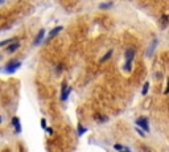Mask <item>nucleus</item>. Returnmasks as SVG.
Segmentation results:
<instances>
[{
    "label": "nucleus",
    "instance_id": "obj_1",
    "mask_svg": "<svg viewBox=\"0 0 169 152\" xmlns=\"http://www.w3.org/2000/svg\"><path fill=\"white\" fill-rule=\"evenodd\" d=\"M124 57H126V64L123 65V70L126 73H129L132 70V61L135 58V49H132V48L127 49L124 53Z\"/></svg>",
    "mask_w": 169,
    "mask_h": 152
},
{
    "label": "nucleus",
    "instance_id": "obj_2",
    "mask_svg": "<svg viewBox=\"0 0 169 152\" xmlns=\"http://www.w3.org/2000/svg\"><path fill=\"white\" fill-rule=\"evenodd\" d=\"M20 66H21V61H11V62H8L7 65L4 66L3 70H4V73H7V74H13Z\"/></svg>",
    "mask_w": 169,
    "mask_h": 152
},
{
    "label": "nucleus",
    "instance_id": "obj_3",
    "mask_svg": "<svg viewBox=\"0 0 169 152\" xmlns=\"http://www.w3.org/2000/svg\"><path fill=\"white\" fill-rule=\"evenodd\" d=\"M136 124L139 126V127H141L144 132H149V131H151V128H149V123H148V118H147V116H140V118H137V119H136Z\"/></svg>",
    "mask_w": 169,
    "mask_h": 152
},
{
    "label": "nucleus",
    "instance_id": "obj_4",
    "mask_svg": "<svg viewBox=\"0 0 169 152\" xmlns=\"http://www.w3.org/2000/svg\"><path fill=\"white\" fill-rule=\"evenodd\" d=\"M70 93H71V87H69L66 83L63 82L62 86H61V97H60L62 102H66V101H67V98H69Z\"/></svg>",
    "mask_w": 169,
    "mask_h": 152
},
{
    "label": "nucleus",
    "instance_id": "obj_5",
    "mask_svg": "<svg viewBox=\"0 0 169 152\" xmlns=\"http://www.w3.org/2000/svg\"><path fill=\"white\" fill-rule=\"evenodd\" d=\"M62 29H63V28L61 27V25H58V27L53 28V29H52V30H50V32H49V35H48V38H46V41H50V40H52V38H54L56 36H57V35H58V33H60V32H61V30H62Z\"/></svg>",
    "mask_w": 169,
    "mask_h": 152
},
{
    "label": "nucleus",
    "instance_id": "obj_6",
    "mask_svg": "<svg viewBox=\"0 0 169 152\" xmlns=\"http://www.w3.org/2000/svg\"><path fill=\"white\" fill-rule=\"evenodd\" d=\"M19 46H20V43H12V44H9L8 46H5V53H8V54H11V53H13V52H16V50L19 49Z\"/></svg>",
    "mask_w": 169,
    "mask_h": 152
},
{
    "label": "nucleus",
    "instance_id": "obj_7",
    "mask_svg": "<svg viewBox=\"0 0 169 152\" xmlns=\"http://www.w3.org/2000/svg\"><path fill=\"white\" fill-rule=\"evenodd\" d=\"M12 124H13V127H15L16 134H20L21 132V123H20V119H19L17 116L12 118Z\"/></svg>",
    "mask_w": 169,
    "mask_h": 152
},
{
    "label": "nucleus",
    "instance_id": "obj_8",
    "mask_svg": "<svg viewBox=\"0 0 169 152\" xmlns=\"http://www.w3.org/2000/svg\"><path fill=\"white\" fill-rule=\"evenodd\" d=\"M44 37H45V29H41L40 32L37 33V36H36V38H35V45H40L42 43V40H44Z\"/></svg>",
    "mask_w": 169,
    "mask_h": 152
},
{
    "label": "nucleus",
    "instance_id": "obj_9",
    "mask_svg": "<svg viewBox=\"0 0 169 152\" xmlns=\"http://www.w3.org/2000/svg\"><path fill=\"white\" fill-rule=\"evenodd\" d=\"M112 53H114V52H112V49H111V50H108V52H107L106 54L103 56L102 58H100V64H103V62H107V61H108L110 58L112 57Z\"/></svg>",
    "mask_w": 169,
    "mask_h": 152
},
{
    "label": "nucleus",
    "instance_id": "obj_10",
    "mask_svg": "<svg viewBox=\"0 0 169 152\" xmlns=\"http://www.w3.org/2000/svg\"><path fill=\"white\" fill-rule=\"evenodd\" d=\"M114 5L112 1H108V3H100L99 4V9H110V8Z\"/></svg>",
    "mask_w": 169,
    "mask_h": 152
},
{
    "label": "nucleus",
    "instance_id": "obj_11",
    "mask_svg": "<svg viewBox=\"0 0 169 152\" xmlns=\"http://www.w3.org/2000/svg\"><path fill=\"white\" fill-rule=\"evenodd\" d=\"M87 132V128L86 127H83L82 124H78V128H77V134H78V136H82L83 134H86Z\"/></svg>",
    "mask_w": 169,
    "mask_h": 152
},
{
    "label": "nucleus",
    "instance_id": "obj_12",
    "mask_svg": "<svg viewBox=\"0 0 169 152\" xmlns=\"http://www.w3.org/2000/svg\"><path fill=\"white\" fill-rule=\"evenodd\" d=\"M13 41H17V40H16V38H8V40H4V41H0V48H1V46H8V45H9V44H12L13 43Z\"/></svg>",
    "mask_w": 169,
    "mask_h": 152
},
{
    "label": "nucleus",
    "instance_id": "obj_13",
    "mask_svg": "<svg viewBox=\"0 0 169 152\" xmlns=\"http://www.w3.org/2000/svg\"><path fill=\"white\" fill-rule=\"evenodd\" d=\"M148 90H149V82H145L144 86H143V89H141V94L143 95H147L148 94Z\"/></svg>",
    "mask_w": 169,
    "mask_h": 152
},
{
    "label": "nucleus",
    "instance_id": "obj_14",
    "mask_svg": "<svg viewBox=\"0 0 169 152\" xmlns=\"http://www.w3.org/2000/svg\"><path fill=\"white\" fill-rule=\"evenodd\" d=\"M123 148H124V145H122V144H114V150L118 151V152H120Z\"/></svg>",
    "mask_w": 169,
    "mask_h": 152
},
{
    "label": "nucleus",
    "instance_id": "obj_15",
    "mask_svg": "<svg viewBox=\"0 0 169 152\" xmlns=\"http://www.w3.org/2000/svg\"><path fill=\"white\" fill-rule=\"evenodd\" d=\"M135 131H136V132H137V134H139L141 138H144V136H145V132L143 131V130H140L139 127H135Z\"/></svg>",
    "mask_w": 169,
    "mask_h": 152
},
{
    "label": "nucleus",
    "instance_id": "obj_16",
    "mask_svg": "<svg viewBox=\"0 0 169 152\" xmlns=\"http://www.w3.org/2000/svg\"><path fill=\"white\" fill-rule=\"evenodd\" d=\"M161 20H162V24H164V27H165V25L168 24V15H164Z\"/></svg>",
    "mask_w": 169,
    "mask_h": 152
},
{
    "label": "nucleus",
    "instance_id": "obj_17",
    "mask_svg": "<svg viewBox=\"0 0 169 152\" xmlns=\"http://www.w3.org/2000/svg\"><path fill=\"white\" fill-rule=\"evenodd\" d=\"M41 127L44 128V130H46V120L45 119H41Z\"/></svg>",
    "mask_w": 169,
    "mask_h": 152
},
{
    "label": "nucleus",
    "instance_id": "obj_18",
    "mask_svg": "<svg viewBox=\"0 0 169 152\" xmlns=\"http://www.w3.org/2000/svg\"><path fill=\"white\" fill-rule=\"evenodd\" d=\"M120 152H131V148H129V147H126V145H124V148H123Z\"/></svg>",
    "mask_w": 169,
    "mask_h": 152
},
{
    "label": "nucleus",
    "instance_id": "obj_19",
    "mask_svg": "<svg viewBox=\"0 0 169 152\" xmlns=\"http://www.w3.org/2000/svg\"><path fill=\"white\" fill-rule=\"evenodd\" d=\"M164 94H169V80H168V85H167V89H165Z\"/></svg>",
    "mask_w": 169,
    "mask_h": 152
},
{
    "label": "nucleus",
    "instance_id": "obj_20",
    "mask_svg": "<svg viewBox=\"0 0 169 152\" xmlns=\"http://www.w3.org/2000/svg\"><path fill=\"white\" fill-rule=\"evenodd\" d=\"M45 131H46L48 134H53V130H52V128H49V127H46V130H45Z\"/></svg>",
    "mask_w": 169,
    "mask_h": 152
},
{
    "label": "nucleus",
    "instance_id": "obj_21",
    "mask_svg": "<svg viewBox=\"0 0 169 152\" xmlns=\"http://www.w3.org/2000/svg\"><path fill=\"white\" fill-rule=\"evenodd\" d=\"M1 60H3V56H1V54H0V61H1Z\"/></svg>",
    "mask_w": 169,
    "mask_h": 152
},
{
    "label": "nucleus",
    "instance_id": "obj_22",
    "mask_svg": "<svg viewBox=\"0 0 169 152\" xmlns=\"http://www.w3.org/2000/svg\"><path fill=\"white\" fill-rule=\"evenodd\" d=\"M0 4H3V0H0Z\"/></svg>",
    "mask_w": 169,
    "mask_h": 152
},
{
    "label": "nucleus",
    "instance_id": "obj_23",
    "mask_svg": "<svg viewBox=\"0 0 169 152\" xmlns=\"http://www.w3.org/2000/svg\"><path fill=\"white\" fill-rule=\"evenodd\" d=\"M0 123H1V116H0Z\"/></svg>",
    "mask_w": 169,
    "mask_h": 152
}]
</instances>
